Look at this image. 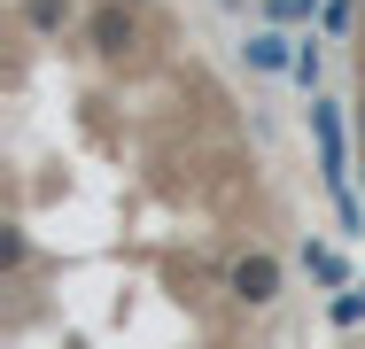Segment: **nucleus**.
<instances>
[{"label":"nucleus","mask_w":365,"mask_h":349,"mask_svg":"<svg viewBox=\"0 0 365 349\" xmlns=\"http://www.w3.org/2000/svg\"><path fill=\"white\" fill-rule=\"evenodd\" d=\"M133 47H140V8L109 0V8L86 16V55H93V63H125Z\"/></svg>","instance_id":"1"},{"label":"nucleus","mask_w":365,"mask_h":349,"mask_svg":"<svg viewBox=\"0 0 365 349\" xmlns=\"http://www.w3.org/2000/svg\"><path fill=\"white\" fill-rule=\"evenodd\" d=\"M225 295H233V303H249V311H272V303H280V256H272V249H249V256H233V272H225Z\"/></svg>","instance_id":"2"},{"label":"nucleus","mask_w":365,"mask_h":349,"mask_svg":"<svg viewBox=\"0 0 365 349\" xmlns=\"http://www.w3.org/2000/svg\"><path fill=\"white\" fill-rule=\"evenodd\" d=\"M16 24H24L31 39H63L78 24V0H16Z\"/></svg>","instance_id":"3"},{"label":"nucleus","mask_w":365,"mask_h":349,"mask_svg":"<svg viewBox=\"0 0 365 349\" xmlns=\"http://www.w3.org/2000/svg\"><path fill=\"white\" fill-rule=\"evenodd\" d=\"M249 70H264V78H280V70H295L288 39H280V31H257V39H249Z\"/></svg>","instance_id":"4"},{"label":"nucleus","mask_w":365,"mask_h":349,"mask_svg":"<svg viewBox=\"0 0 365 349\" xmlns=\"http://www.w3.org/2000/svg\"><path fill=\"white\" fill-rule=\"evenodd\" d=\"M311 125L327 140V171H334V187H342V125H334V101H311Z\"/></svg>","instance_id":"5"},{"label":"nucleus","mask_w":365,"mask_h":349,"mask_svg":"<svg viewBox=\"0 0 365 349\" xmlns=\"http://www.w3.org/2000/svg\"><path fill=\"white\" fill-rule=\"evenodd\" d=\"M311 8H319V0H264V16H272V24H303Z\"/></svg>","instance_id":"6"},{"label":"nucleus","mask_w":365,"mask_h":349,"mask_svg":"<svg viewBox=\"0 0 365 349\" xmlns=\"http://www.w3.org/2000/svg\"><path fill=\"white\" fill-rule=\"evenodd\" d=\"M295 85H319V47H311V39H303V47H295V70H288Z\"/></svg>","instance_id":"7"},{"label":"nucleus","mask_w":365,"mask_h":349,"mask_svg":"<svg viewBox=\"0 0 365 349\" xmlns=\"http://www.w3.org/2000/svg\"><path fill=\"white\" fill-rule=\"evenodd\" d=\"M303 264H311L319 279H342V264H334V249H303Z\"/></svg>","instance_id":"8"},{"label":"nucleus","mask_w":365,"mask_h":349,"mask_svg":"<svg viewBox=\"0 0 365 349\" xmlns=\"http://www.w3.org/2000/svg\"><path fill=\"white\" fill-rule=\"evenodd\" d=\"M334 326H365V295H342L334 303Z\"/></svg>","instance_id":"9"},{"label":"nucleus","mask_w":365,"mask_h":349,"mask_svg":"<svg viewBox=\"0 0 365 349\" xmlns=\"http://www.w3.org/2000/svg\"><path fill=\"white\" fill-rule=\"evenodd\" d=\"M218 8H249V0H218Z\"/></svg>","instance_id":"10"},{"label":"nucleus","mask_w":365,"mask_h":349,"mask_svg":"<svg viewBox=\"0 0 365 349\" xmlns=\"http://www.w3.org/2000/svg\"><path fill=\"white\" fill-rule=\"evenodd\" d=\"M125 8H148V0H125Z\"/></svg>","instance_id":"11"}]
</instances>
